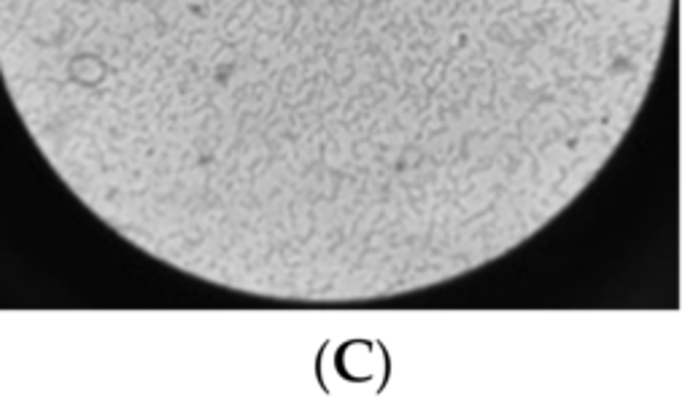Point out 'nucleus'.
Masks as SVG:
<instances>
[{
	"mask_svg": "<svg viewBox=\"0 0 690 404\" xmlns=\"http://www.w3.org/2000/svg\"><path fill=\"white\" fill-rule=\"evenodd\" d=\"M677 0H0L30 130L186 275L359 305L502 259L599 176Z\"/></svg>",
	"mask_w": 690,
	"mask_h": 404,
	"instance_id": "f257e3e1",
	"label": "nucleus"
}]
</instances>
